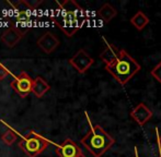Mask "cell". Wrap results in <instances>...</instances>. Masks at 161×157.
Masks as SVG:
<instances>
[{"label": "cell", "mask_w": 161, "mask_h": 157, "mask_svg": "<svg viewBox=\"0 0 161 157\" xmlns=\"http://www.w3.org/2000/svg\"><path fill=\"white\" fill-rule=\"evenodd\" d=\"M1 140L6 145L11 146V145L15 142V140H17V134H15L14 131H12V130H7L1 135Z\"/></svg>", "instance_id": "cell-17"}, {"label": "cell", "mask_w": 161, "mask_h": 157, "mask_svg": "<svg viewBox=\"0 0 161 157\" xmlns=\"http://www.w3.org/2000/svg\"><path fill=\"white\" fill-rule=\"evenodd\" d=\"M60 8V15L70 20L78 21L83 15V9L74 0H66L64 2H58Z\"/></svg>", "instance_id": "cell-7"}, {"label": "cell", "mask_w": 161, "mask_h": 157, "mask_svg": "<svg viewBox=\"0 0 161 157\" xmlns=\"http://www.w3.org/2000/svg\"><path fill=\"white\" fill-rule=\"evenodd\" d=\"M8 3L12 7V9L17 13H28L31 12V10H32V8H31V6L26 0H19V1L15 2L8 1Z\"/></svg>", "instance_id": "cell-16"}, {"label": "cell", "mask_w": 161, "mask_h": 157, "mask_svg": "<svg viewBox=\"0 0 161 157\" xmlns=\"http://www.w3.org/2000/svg\"><path fill=\"white\" fill-rule=\"evenodd\" d=\"M156 133H157V140H158V146H159V152L161 155V136H159V132H158V129H156Z\"/></svg>", "instance_id": "cell-22"}, {"label": "cell", "mask_w": 161, "mask_h": 157, "mask_svg": "<svg viewBox=\"0 0 161 157\" xmlns=\"http://www.w3.org/2000/svg\"><path fill=\"white\" fill-rule=\"evenodd\" d=\"M160 157H161V155H160Z\"/></svg>", "instance_id": "cell-25"}, {"label": "cell", "mask_w": 161, "mask_h": 157, "mask_svg": "<svg viewBox=\"0 0 161 157\" xmlns=\"http://www.w3.org/2000/svg\"><path fill=\"white\" fill-rule=\"evenodd\" d=\"M97 14H99V17L101 18L105 23H108V22H111L117 15V11L112 4L104 3L103 6L99 9Z\"/></svg>", "instance_id": "cell-15"}, {"label": "cell", "mask_w": 161, "mask_h": 157, "mask_svg": "<svg viewBox=\"0 0 161 157\" xmlns=\"http://www.w3.org/2000/svg\"><path fill=\"white\" fill-rule=\"evenodd\" d=\"M103 40L105 42V48H104V50L101 53V55H100V58H101V60L104 62V64H110L111 62L113 61V60L115 59V58L117 57V55H119V49L117 48L116 46H114V45L112 44H108V43H106L105 38L103 37Z\"/></svg>", "instance_id": "cell-12"}, {"label": "cell", "mask_w": 161, "mask_h": 157, "mask_svg": "<svg viewBox=\"0 0 161 157\" xmlns=\"http://www.w3.org/2000/svg\"><path fill=\"white\" fill-rule=\"evenodd\" d=\"M51 19L68 37H71L72 35H75V33L80 28V24L78 23V21L67 19L60 14L58 17H52Z\"/></svg>", "instance_id": "cell-8"}, {"label": "cell", "mask_w": 161, "mask_h": 157, "mask_svg": "<svg viewBox=\"0 0 161 157\" xmlns=\"http://www.w3.org/2000/svg\"><path fill=\"white\" fill-rule=\"evenodd\" d=\"M68 62L70 66H72L77 70V72L83 74L90 69V67L94 63V59L85 50V49H79L69 60Z\"/></svg>", "instance_id": "cell-5"}, {"label": "cell", "mask_w": 161, "mask_h": 157, "mask_svg": "<svg viewBox=\"0 0 161 157\" xmlns=\"http://www.w3.org/2000/svg\"><path fill=\"white\" fill-rule=\"evenodd\" d=\"M37 46L45 53H52L58 46H59V39L51 32H44L37 39Z\"/></svg>", "instance_id": "cell-10"}, {"label": "cell", "mask_w": 161, "mask_h": 157, "mask_svg": "<svg viewBox=\"0 0 161 157\" xmlns=\"http://www.w3.org/2000/svg\"><path fill=\"white\" fill-rule=\"evenodd\" d=\"M130 24L138 31H142L149 24L150 20L142 11H137L133 17L130 18Z\"/></svg>", "instance_id": "cell-14"}, {"label": "cell", "mask_w": 161, "mask_h": 157, "mask_svg": "<svg viewBox=\"0 0 161 157\" xmlns=\"http://www.w3.org/2000/svg\"><path fill=\"white\" fill-rule=\"evenodd\" d=\"M81 153L82 151L80 147L69 138L66 139L56 149V154L59 157H78Z\"/></svg>", "instance_id": "cell-11"}, {"label": "cell", "mask_w": 161, "mask_h": 157, "mask_svg": "<svg viewBox=\"0 0 161 157\" xmlns=\"http://www.w3.org/2000/svg\"><path fill=\"white\" fill-rule=\"evenodd\" d=\"M49 145V141L31 130L19 142V146L29 157H37Z\"/></svg>", "instance_id": "cell-3"}, {"label": "cell", "mask_w": 161, "mask_h": 157, "mask_svg": "<svg viewBox=\"0 0 161 157\" xmlns=\"http://www.w3.org/2000/svg\"><path fill=\"white\" fill-rule=\"evenodd\" d=\"M29 31V28H18V26H10L0 36L1 42L6 45L7 47H14L20 40L22 39V37L26 34V32Z\"/></svg>", "instance_id": "cell-6"}, {"label": "cell", "mask_w": 161, "mask_h": 157, "mask_svg": "<svg viewBox=\"0 0 161 157\" xmlns=\"http://www.w3.org/2000/svg\"><path fill=\"white\" fill-rule=\"evenodd\" d=\"M153 110L149 109L146 104L140 103V104H138L137 106L130 111L129 116H130V118L133 119L138 125L142 127V125H145L150 120L151 117H153Z\"/></svg>", "instance_id": "cell-9"}, {"label": "cell", "mask_w": 161, "mask_h": 157, "mask_svg": "<svg viewBox=\"0 0 161 157\" xmlns=\"http://www.w3.org/2000/svg\"><path fill=\"white\" fill-rule=\"evenodd\" d=\"M105 70L124 86L140 71V64L125 49H119L117 57L110 64H106Z\"/></svg>", "instance_id": "cell-1"}, {"label": "cell", "mask_w": 161, "mask_h": 157, "mask_svg": "<svg viewBox=\"0 0 161 157\" xmlns=\"http://www.w3.org/2000/svg\"><path fill=\"white\" fill-rule=\"evenodd\" d=\"M78 157H87V156H86V155H85V154H83V153H81L80 155H79Z\"/></svg>", "instance_id": "cell-24"}, {"label": "cell", "mask_w": 161, "mask_h": 157, "mask_svg": "<svg viewBox=\"0 0 161 157\" xmlns=\"http://www.w3.org/2000/svg\"><path fill=\"white\" fill-rule=\"evenodd\" d=\"M51 89L49 84L41 77H36L33 81V87H32V93L37 98H41Z\"/></svg>", "instance_id": "cell-13"}, {"label": "cell", "mask_w": 161, "mask_h": 157, "mask_svg": "<svg viewBox=\"0 0 161 157\" xmlns=\"http://www.w3.org/2000/svg\"><path fill=\"white\" fill-rule=\"evenodd\" d=\"M150 74L156 78L157 82H159L161 84V61L150 71Z\"/></svg>", "instance_id": "cell-18"}, {"label": "cell", "mask_w": 161, "mask_h": 157, "mask_svg": "<svg viewBox=\"0 0 161 157\" xmlns=\"http://www.w3.org/2000/svg\"><path fill=\"white\" fill-rule=\"evenodd\" d=\"M28 2H29V4L31 6V8L35 9V8H37L38 4H41L43 1H42V0H38V1H28Z\"/></svg>", "instance_id": "cell-21"}, {"label": "cell", "mask_w": 161, "mask_h": 157, "mask_svg": "<svg viewBox=\"0 0 161 157\" xmlns=\"http://www.w3.org/2000/svg\"><path fill=\"white\" fill-rule=\"evenodd\" d=\"M9 74H10V71L8 70V68L4 67L3 64H0V81L4 80Z\"/></svg>", "instance_id": "cell-20"}, {"label": "cell", "mask_w": 161, "mask_h": 157, "mask_svg": "<svg viewBox=\"0 0 161 157\" xmlns=\"http://www.w3.org/2000/svg\"><path fill=\"white\" fill-rule=\"evenodd\" d=\"M89 125L90 130L81 139V144L94 157H101L106 151H108L112 147V145L115 143V140L108 132L104 131L103 128L97 124L93 125L90 120Z\"/></svg>", "instance_id": "cell-2"}, {"label": "cell", "mask_w": 161, "mask_h": 157, "mask_svg": "<svg viewBox=\"0 0 161 157\" xmlns=\"http://www.w3.org/2000/svg\"><path fill=\"white\" fill-rule=\"evenodd\" d=\"M33 78L30 77L26 72H21L19 75H17L12 81L10 85L12 89L22 98L28 97L30 93H32L33 87Z\"/></svg>", "instance_id": "cell-4"}, {"label": "cell", "mask_w": 161, "mask_h": 157, "mask_svg": "<svg viewBox=\"0 0 161 157\" xmlns=\"http://www.w3.org/2000/svg\"><path fill=\"white\" fill-rule=\"evenodd\" d=\"M31 19V15H30V12L28 13H17L15 14V20L19 22H28L30 21Z\"/></svg>", "instance_id": "cell-19"}, {"label": "cell", "mask_w": 161, "mask_h": 157, "mask_svg": "<svg viewBox=\"0 0 161 157\" xmlns=\"http://www.w3.org/2000/svg\"><path fill=\"white\" fill-rule=\"evenodd\" d=\"M134 151H135V157H139V156H138V151H137V147H135V149H134Z\"/></svg>", "instance_id": "cell-23"}]
</instances>
